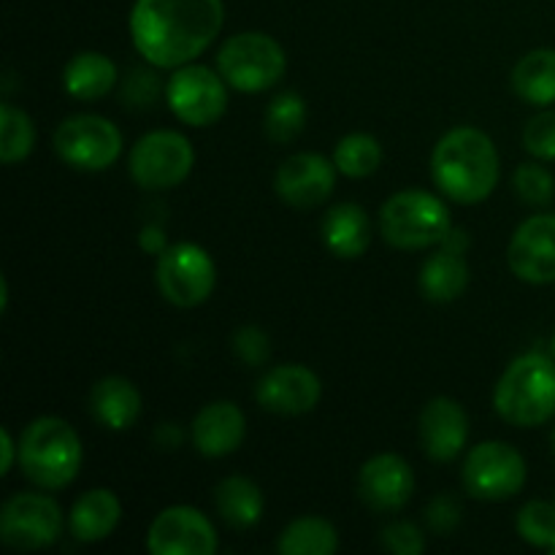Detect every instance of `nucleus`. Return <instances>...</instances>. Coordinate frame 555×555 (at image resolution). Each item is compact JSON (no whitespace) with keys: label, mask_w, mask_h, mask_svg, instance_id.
Masks as SVG:
<instances>
[{"label":"nucleus","mask_w":555,"mask_h":555,"mask_svg":"<svg viewBox=\"0 0 555 555\" xmlns=\"http://www.w3.org/2000/svg\"><path fill=\"white\" fill-rule=\"evenodd\" d=\"M215 507L231 529H253L263 518V493L249 477H225L215 488Z\"/></svg>","instance_id":"393cba45"},{"label":"nucleus","mask_w":555,"mask_h":555,"mask_svg":"<svg viewBox=\"0 0 555 555\" xmlns=\"http://www.w3.org/2000/svg\"><path fill=\"white\" fill-rule=\"evenodd\" d=\"M81 439L63 417H36L20 439V464L27 480L47 491L70 486L81 469Z\"/></svg>","instance_id":"20e7f679"},{"label":"nucleus","mask_w":555,"mask_h":555,"mask_svg":"<svg viewBox=\"0 0 555 555\" xmlns=\"http://www.w3.org/2000/svg\"><path fill=\"white\" fill-rule=\"evenodd\" d=\"M518 534L534 547H553L555 545V504L547 502H529L518 513Z\"/></svg>","instance_id":"7c9ffc66"},{"label":"nucleus","mask_w":555,"mask_h":555,"mask_svg":"<svg viewBox=\"0 0 555 555\" xmlns=\"http://www.w3.org/2000/svg\"><path fill=\"white\" fill-rule=\"evenodd\" d=\"M336 163H328L314 152H298L287 157L274 177V190L293 209H314L334 193Z\"/></svg>","instance_id":"2eb2a0df"},{"label":"nucleus","mask_w":555,"mask_h":555,"mask_svg":"<svg viewBox=\"0 0 555 555\" xmlns=\"http://www.w3.org/2000/svg\"><path fill=\"white\" fill-rule=\"evenodd\" d=\"M379 231L396 249H426L453 231L450 209L426 190H401L379 209Z\"/></svg>","instance_id":"39448f33"},{"label":"nucleus","mask_w":555,"mask_h":555,"mask_svg":"<svg viewBox=\"0 0 555 555\" xmlns=\"http://www.w3.org/2000/svg\"><path fill=\"white\" fill-rule=\"evenodd\" d=\"M276 551L285 555H334L339 551V534L325 518H298L282 531Z\"/></svg>","instance_id":"bb28decb"},{"label":"nucleus","mask_w":555,"mask_h":555,"mask_svg":"<svg viewBox=\"0 0 555 555\" xmlns=\"http://www.w3.org/2000/svg\"><path fill=\"white\" fill-rule=\"evenodd\" d=\"M434 184L455 204H480L499 184V152L477 128L442 135L431 155Z\"/></svg>","instance_id":"f03ea898"},{"label":"nucleus","mask_w":555,"mask_h":555,"mask_svg":"<svg viewBox=\"0 0 555 555\" xmlns=\"http://www.w3.org/2000/svg\"><path fill=\"white\" fill-rule=\"evenodd\" d=\"M63 534V509L43 493H16L0 513V540L11 551H41Z\"/></svg>","instance_id":"9d476101"},{"label":"nucleus","mask_w":555,"mask_h":555,"mask_svg":"<svg viewBox=\"0 0 555 555\" xmlns=\"http://www.w3.org/2000/svg\"><path fill=\"white\" fill-rule=\"evenodd\" d=\"M307 125V103L298 92H280L266 108V133L276 144H291Z\"/></svg>","instance_id":"c756f323"},{"label":"nucleus","mask_w":555,"mask_h":555,"mask_svg":"<svg viewBox=\"0 0 555 555\" xmlns=\"http://www.w3.org/2000/svg\"><path fill=\"white\" fill-rule=\"evenodd\" d=\"M90 412L108 431H125L141 415V393L128 377H103L90 390Z\"/></svg>","instance_id":"aec40b11"},{"label":"nucleus","mask_w":555,"mask_h":555,"mask_svg":"<svg viewBox=\"0 0 555 555\" xmlns=\"http://www.w3.org/2000/svg\"><path fill=\"white\" fill-rule=\"evenodd\" d=\"M415 475L410 464L396 453H379L361 466L358 493L377 513H393L412 499Z\"/></svg>","instance_id":"f3484780"},{"label":"nucleus","mask_w":555,"mask_h":555,"mask_svg":"<svg viewBox=\"0 0 555 555\" xmlns=\"http://www.w3.org/2000/svg\"><path fill=\"white\" fill-rule=\"evenodd\" d=\"M225 85L228 81L206 65L188 63L173 68V76L166 85L168 108L190 128L215 125L228 106Z\"/></svg>","instance_id":"f8f14e48"},{"label":"nucleus","mask_w":555,"mask_h":555,"mask_svg":"<svg viewBox=\"0 0 555 555\" xmlns=\"http://www.w3.org/2000/svg\"><path fill=\"white\" fill-rule=\"evenodd\" d=\"M551 444H553V453H555V428H553V437H551Z\"/></svg>","instance_id":"a19ab883"},{"label":"nucleus","mask_w":555,"mask_h":555,"mask_svg":"<svg viewBox=\"0 0 555 555\" xmlns=\"http://www.w3.org/2000/svg\"><path fill=\"white\" fill-rule=\"evenodd\" d=\"M323 242L336 258H361L372 244V222L363 206L339 204L323 220Z\"/></svg>","instance_id":"4be33fe9"},{"label":"nucleus","mask_w":555,"mask_h":555,"mask_svg":"<svg viewBox=\"0 0 555 555\" xmlns=\"http://www.w3.org/2000/svg\"><path fill=\"white\" fill-rule=\"evenodd\" d=\"M146 551L155 555H211L217 551V531L201 509L177 504L152 520Z\"/></svg>","instance_id":"ddd939ff"},{"label":"nucleus","mask_w":555,"mask_h":555,"mask_svg":"<svg viewBox=\"0 0 555 555\" xmlns=\"http://www.w3.org/2000/svg\"><path fill=\"white\" fill-rule=\"evenodd\" d=\"M233 352L242 358L247 366H263L271 356V341L266 331L255 328V325H244L233 334Z\"/></svg>","instance_id":"72a5a7b5"},{"label":"nucleus","mask_w":555,"mask_h":555,"mask_svg":"<svg viewBox=\"0 0 555 555\" xmlns=\"http://www.w3.org/2000/svg\"><path fill=\"white\" fill-rule=\"evenodd\" d=\"M222 20V0H135L130 38L157 68H182L215 43Z\"/></svg>","instance_id":"f257e3e1"},{"label":"nucleus","mask_w":555,"mask_h":555,"mask_svg":"<svg viewBox=\"0 0 555 555\" xmlns=\"http://www.w3.org/2000/svg\"><path fill=\"white\" fill-rule=\"evenodd\" d=\"M426 524L434 534L448 537L450 531L459 529L461 524V507L455 499L450 496H437L426 509Z\"/></svg>","instance_id":"c9c22d12"},{"label":"nucleus","mask_w":555,"mask_h":555,"mask_svg":"<svg viewBox=\"0 0 555 555\" xmlns=\"http://www.w3.org/2000/svg\"><path fill=\"white\" fill-rule=\"evenodd\" d=\"M526 482V461L513 444L482 442L464 461V488L482 502H504Z\"/></svg>","instance_id":"9b49d317"},{"label":"nucleus","mask_w":555,"mask_h":555,"mask_svg":"<svg viewBox=\"0 0 555 555\" xmlns=\"http://www.w3.org/2000/svg\"><path fill=\"white\" fill-rule=\"evenodd\" d=\"M383 547L396 555H421L426 551V537L415 524L399 520L383 529Z\"/></svg>","instance_id":"f704fd0d"},{"label":"nucleus","mask_w":555,"mask_h":555,"mask_svg":"<svg viewBox=\"0 0 555 555\" xmlns=\"http://www.w3.org/2000/svg\"><path fill=\"white\" fill-rule=\"evenodd\" d=\"M469 439V417L464 406L448 396H437L421 415V444L431 461H453Z\"/></svg>","instance_id":"a211bd4d"},{"label":"nucleus","mask_w":555,"mask_h":555,"mask_svg":"<svg viewBox=\"0 0 555 555\" xmlns=\"http://www.w3.org/2000/svg\"><path fill=\"white\" fill-rule=\"evenodd\" d=\"M119 518H122L119 499L108 488H92L76 499L68 515V526L70 534L79 542H101L117 529Z\"/></svg>","instance_id":"412c9836"},{"label":"nucleus","mask_w":555,"mask_h":555,"mask_svg":"<svg viewBox=\"0 0 555 555\" xmlns=\"http://www.w3.org/2000/svg\"><path fill=\"white\" fill-rule=\"evenodd\" d=\"M334 163L339 173L350 179L372 177L383 163V146L369 133H350L336 144Z\"/></svg>","instance_id":"c85d7f7f"},{"label":"nucleus","mask_w":555,"mask_h":555,"mask_svg":"<svg viewBox=\"0 0 555 555\" xmlns=\"http://www.w3.org/2000/svg\"><path fill=\"white\" fill-rule=\"evenodd\" d=\"M244 412L233 401H215L206 404L193 421V442L206 459H225L236 453L244 442Z\"/></svg>","instance_id":"6ab92c4d"},{"label":"nucleus","mask_w":555,"mask_h":555,"mask_svg":"<svg viewBox=\"0 0 555 555\" xmlns=\"http://www.w3.org/2000/svg\"><path fill=\"white\" fill-rule=\"evenodd\" d=\"M493 406L509 426L537 428L555 417V358L529 352L515 358L493 393Z\"/></svg>","instance_id":"7ed1b4c3"},{"label":"nucleus","mask_w":555,"mask_h":555,"mask_svg":"<svg viewBox=\"0 0 555 555\" xmlns=\"http://www.w3.org/2000/svg\"><path fill=\"white\" fill-rule=\"evenodd\" d=\"M551 551H553V553H555V545H553V547H551Z\"/></svg>","instance_id":"79ce46f5"},{"label":"nucleus","mask_w":555,"mask_h":555,"mask_svg":"<svg viewBox=\"0 0 555 555\" xmlns=\"http://www.w3.org/2000/svg\"><path fill=\"white\" fill-rule=\"evenodd\" d=\"M509 269L529 285L555 282V215H534L509 238Z\"/></svg>","instance_id":"4468645a"},{"label":"nucleus","mask_w":555,"mask_h":555,"mask_svg":"<svg viewBox=\"0 0 555 555\" xmlns=\"http://www.w3.org/2000/svg\"><path fill=\"white\" fill-rule=\"evenodd\" d=\"M54 152L76 171H103L122 155V133L98 114H76L54 130Z\"/></svg>","instance_id":"6e6552de"},{"label":"nucleus","mask_w":555,"mask_h":555,"mask_svg":"<svg viewBox=\"0 0 555 555\" xmlns=\"http://www.w3.org/2000/svg\"><path fill=\"white\" fill-rule=\"evenodd\" d=\"M551 352H553V358H555V334H553V341H551Z\"/></svg>","instance_id":"ea45409f"},{"label":"nucleus","mask_w":555,"mask_h":555,"mask_svg":"<svg viewBox=\"0 0 555 555\" xmlns=\"http://www.w3.org/2000/svg\"><path fill=\"white\" fill-rule=\"evenodd\" d=\"M117 81V65L101 52H79L63 70V87L76 101H101Z\"/></svg>","instance_id":"b1692460"},{"label":"nucleus","mask_w":555,"mask_h":555,"mask_svg":"<svg viewBox=\"0 0 555 555\" xmlns=\"http://www.w3.org/2000/svg\"><path fill=\"white\" fill-rule=\"evenodd\" d=\"M320 393H323V385H320L318 374L307 366H298V363L271 369L255 388L258 404L274 415L312 412L318 406Z\"/></svg>","instance_id":"dca6fc26"},{"label":"nucleus","mask_w":555,"mask_h":555,"mask_svg":"<svg viewBox=\"0 0 555 555\" xmlns=\"http://www.w3.org/2000/svg\"><path fill=\"white\" fill-rule=\"evenodd\" d=\"M513 188L524 204L547 206L555 195V179L540 163H524V166L515 168Z\"/></svg>","instance_id":"2f4dec72"},{"label":"nucleus","mask_w":555,"mask_h":555,"mask_svg":"<svg viewBox=\"0 0 555 555\" xmlns=\"http://www.w3.org/2000/svg\"><path fill=\"white\" fill-rule=\"evenodd\" d=\"M157 92V79L146 70H135L133 79L128 76L125 85V101L128 103H150Z\"/></svg>","instance_id":"e433bc0d"},{"label":"nucleus","mask_w":555,"mask_h":555,"mask_svg":"<svg viewBox=\"0 0 555 555\" xmlns=\"http://www.w3.org/2000/svg\"><path fill=\"white\" fill-rule=\"evenodd\" d=\"M36 146V125L14 103H0V160L5 166L25 160Z\"/></svg>","instance_id":"cd10ccee"},{"label":"nucleus","mask_w":555,"mask_h":555,"mask_svg":"<svg viewBox=\"0 0 555 555\" xmlns=\"http://www.w3.org/2000/svg\"><path fill=\"white\" fill-rule=\"evenodd\" d=\"M513 90L531 106L555 103V49H534L513 68Z\"/></svg>","instance_id":"a878e982"},{"label":"nucleus","mask_w":555,"mask_h":555,"mask_svg":"<svg viewBox=\"0 0 555 555\" xmlns=\"http://www.w3.org/2000/svg\"><path fill=\"white\" fill-rule=\"evenodd\" d=\"M524 146L537 160H555V112H542L526 122Z\"/></svg>","instance_id":"473e14b6"},{"label":"nucleus","mask_w":555,"mask_h":555,"mask_svg":"<svg viewBox=\"0 0 555 555\" xmlns=\"http://www.w3.org/2000/svg\"><path fill=\"white\" fill-rule=\"evenodd\" d=\"M466 285H469V266H466L464 253H459V249L442 247L423 263L421 291L428 301H455V298L464 296Z\"/></svg>","instance_id":"5701e85b"},{"label":"nucleus","mask_w":555,"mask_h":555,"mask_svg":"<svg viewBox=\"0 0 555 555\" xmlns=\"http://www.w3.org/2000/svg\"><path fill=\"white\" fill-rule=\"evenodd\" d=\"M220 76L238 92H263L285 76V49L266 33H238L217 54Z\"/></svg>","instance_id":"423d86ee"},{"label":"nucleus","mask_w":555,"mask_h":555,"mask_svg":"<svg viewBox=\"0 0 555 555\" xmlns=\"http://www.w3.org/2000/svg\"><path fill=\"white\" fill-rule=\"evenodd\" d=\"M217 285V266L204 247L179 242L157 260V287L173 307L193 309L211 296Z\"/></svg>","instance_id":"1a4fd4ad"},{"label":"nucleus","mask_w":555,"mask_h":555,"mask_svg":"<svg viewBox=\"0 0 555 555\" xmlns=\"http://www.w3.org/2000/svg\"><path fill=\"white\" fill-rule=\"evenodd\" d=\"M0 450H3V464H0V475H9L11 466H14V455L20 453V448H16L14 439H11L9 428H3V431H0Z\"/></svg>","instance_id":"58836bf2"},{"label":"nucleus","mask_w":555,"mask_h":555,"mask_svg":"<svg viewBox=\"0 0 555 555\" xmlns=\"http://www.w3.org/2000/svg\"><path fill=\"white\" fill-rule=\"evenodd\" d=\"M139 244L144 253L150 255H163L168 249V238H166V231H160L157 225H146L144 231H141L139 236Z\"/></svg>","instance_id":"4c0bfd02"},{"label":"nucleus","mask_w":555,"mask_h":555,"mask_svg":"<svg viewBox=\"0 0 555 555\" xmlns=\"http://www.w3.org/2000/svg\"><path fill=\"white\" fill-rule=\"evenodd\" d=\"M195 150L177 130H152L141 135L128 157L133 182L144 190H171L190 177Z\"/></svg>","instance_id":"0eeeda50"}]
</instances>
